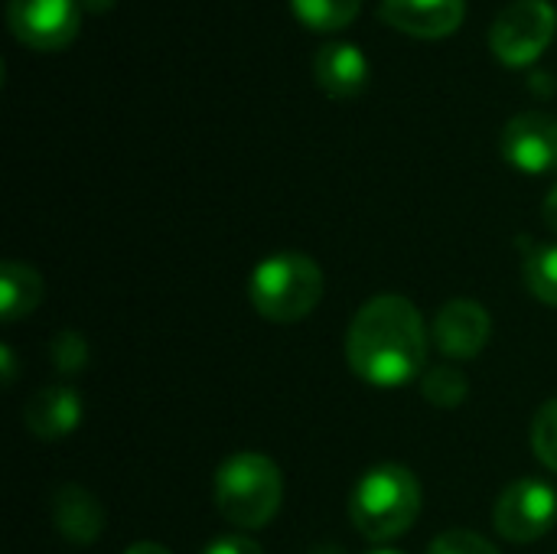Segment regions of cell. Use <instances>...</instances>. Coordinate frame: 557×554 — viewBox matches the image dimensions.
<instances>
[{"label": "cell", "instance_id": "cell-14", "mask_svg": "<svg viewBox=\"0 0 557 554\" xmlns=\"http://www.w3.org/2000/svg\"><path fill=\"white\" fill-rule=\"evenodd\" d=\"M42 300V278L36 274L33 264L23 261H7L0 271V310L3 320H23L29 317Z\"/></svg>", "mask_w": 557, "mask_h": 554}, {"label": "cell", "instance_id": "cell-1", "mask_svg": "<svg viewBox=\"0 0 557 554\" xmlns=\"http://www.w3.org/2000/svg\"><path fill=\"white\" fill-rule=\"evenodd\" d=\"M352 372L375 389H398L418 379L428 359L421 310L401 294H379L359 307L346 336Z\"/></svg>", "mask_w": 557, "mask_h": 554}, {"label": "cell", "instance_id": "cell-12", "mask_svg": "<svg viewBox=\"0 0 557 554\" xmlns=\"http://www.w3.org/2000/svg\"><path fill=\"white\" fill-rule=\"evenodd\" d=\"M52 522L69 542L91 545L104 529V509L88 490L69 483V487H59L52 496Z\"/></svg>", "mask_w": 557, "mask_h": 554}, {"label": "cell", "instance_id": "cell-15", "mask_svg": "<svg viewBox=\"0 0 557 554\" xmlns=\"http://www.w3.org/2000/svg\"><path fill=\"white\" fill-rule=\"evenodd\" d=\"M290 10L307 29L336 33L359 16L362 0H290Z\"/></svg>", "mask_w": 557, "mask_h": 554}, {"label": "cell", "instance_id": "cell-21", "mask_svg": "<svg viewBox=\"0 0 557 554\" xmlns=\"http://www.w3.org/2000/svg\"><path fill=\"white\" fill-rule=\"evenodd\" d=\"M202 554H264L251 539L245 535H225V539H215Z\"/></svg>", "mask_w": 557, "mask_h": 554}, {"label": "cell", "instance_id": "cell-11", "mask_svg": "<svg viewBox=\"0 0 557 554\" xmlns=\"http://www.w3.org/2000/svg\"><path fill=\"white\" fill-rule=\"evenodd\" d=\"M313 78L330 98H359L369 88V56L352 42H323L313 56Z\"/></svg>", "mask_w": 557, "mask_h": 554}, {"label": "cell", "instance_id": "cell-7", "mask_svg": "<svg viewBox=\"0 0 557 554\" xmlns=\"http://www.w3.org/2000/svg\"><path fill=\"white\" fill-rule=\"evenodd\" d=\"M555 519L557 493L545 480H535V477H525V480H516L512 487H506L493 509L496 532L516 545L539 542L542 535L552 532Z\"/></svg>", "mask_w": 557, "mask_h": 554}, {"label": "cell", "instance_id": "cell-23", "mask_svg": "<svg viewBox=\"0 0 557 554\" xmlns=\"http://www.w3.org/2000/svg\"><path fill=\"white\" fill-rule=\"evenodd\" d=\"M78 3H82V10H88V13H108V10H114L117 0H78Z\"/></svg>", "mask_w": 557, "mask_h": 554}, {"label": "cell", "instance_id": "cell-25", "mask_svg": "<svg viewBox=\"0 0 557 554\" xmlns=\"http://www.w3.org/2000/svg\"><path fill=\"white\" fill-rule=\"evenodd\" d=\"M0 356H3V379H7V382H13V356H10V349L3 346V349H0Z\"/></svg>", "mask_w": 557, "mask_h": 554}, {"label": "cell", "instance_id": "cell-4", "mask_svg": "<svg viewBox=\"0 0 557 554\" xmlns=\"http://www.w3.org/2000/svg\"><path fill=\"white\" fill-rule=\"evenodd\" d=\"M323 271L300 251H281L264 258L248 281L255 310L271 323H297L310 317L323 297Z\"/></svg>", "mask_w": 557, "mask_h": 554}, {"label": "cell", "instance_id": "cell-18", "mask_svg": "<svg viewBox=\"0 0 557 554\" xmlns=\"http://www.w3.org/2000/svg\"><path fill=\"white\" fill-rule=\"evenodd\" d=\"M532 447L535 457L557 473V398H552L548 405H542V411L535 415L532 424Z\"/></svg>", "mask_w": 557, "mask_h": 554}, {"label": "cell", "instance_id": "cell-13", "mask_svg": "<svg viewBox=\"0 0 557 554\" xmlns=\"http://www.w3.org/2000/svg\"><path fill=\"white\" fill-rule=\"evenodd\" d=\"M23 421L26 428L42 438V441H55L65 438L69 431L78 428L82 421V398L72 389H39L26 408H23Z\"/></svg>", "mask_w": 557, "mask_h": 554}, {"label": "cell", "instance_id": "cell-26", "mask_svg": "<svg viewBox=\"0 0 557 554\" xmlns=\"http://www.w3.org/2000/svg\"><path fill=\"white\" fill-rule=\"evenodd\" d=\"M313 554H339V552H336V549H317Z\"/></svg>", "mask_w": 557, "mask_h": 554}, {"label": "cell", "instance_id": "cell-20", "mask_svg": "<svg viewBox=\"0 0 557 554\" xmlns=\"http://www.w3.org/2000/svg\"><path fill=\"white\" fill-rule=\"evenodd\" d=\"M428 554H499L483 535L470 532V529H450L444 535H437L431 542Z\"/></svg>", "mask_w": 557, "mask_h": 554}, {"label": "cell", "instance_id": "cell-5", "mask_svg": "<svg viewBox=\"0 0 557 554\" xmlns=\"http://www.w3.org/2000/svg\"><path fill=\"white\" fill-rule=\"evenodd\" d=\"M557 10L548 0H512L490 26V49L506 69H525L552 46Z\"/></svg>", "mask_w": 557, "mask_h": 554}, {"label": "cell", "instance_id": "cell-6", "mask_svg": "<svg viewBox=\"0 0 557 554\" xmlns=\"http://www.w3.org/2000/svg\"><path fill=\"white\" fill-rule=\"evenodd\" d=\"M10 33L36 52H62L82 33L78 0H7Z\"/></svg>", "mask_w": 557, "mask_h": 554}, {"label": "cell", "instance_id": "cell-10", "mask_svg": "<svg viewBox=\"0 0 557 554\" xmlns=\"http://www.w3.org/2000/svg\"><path fill=\"white\" fill-rule=\"evenodd\" d=\"M379 13L388 26L414 39H444L467 20V0H382Z\"/></svg>", "mask_w": 557, "mask_h": 554}, {"label": "cell", "instance_id": "cell-9", "mask_svg": "<svg viewBox=\"0 0 557 554\" xmlns=\"http://www.w3.org/2000/svg\"><path fill=\"white\" fill-rule=\"evenodd\" d=\"M493 333V320L486 313L483 304L476 300H450L441 307L437 320H434V343L444 356L450 359H473L486 349Z\"/></svg>", "mask_w": 557, "mask_h": 554}, {"label": "cell", "instance_id": "cell-24", "mask_svg": "<svg viewBox=\"0 0 557 554\" xmlns=\"http://www.w3.org/2000/svg\"><path fill=\"white\" fill-rule=\"evenodd\" d=\"M124 554H170L163 545H157V542H137V545H131Z\"/></svg>", "mask_w": 557, "mask_h": 554}, {"label": "cell", "instance_id": "cell-2", "mask_svg": "<svg viewBox=\"0 0 557 554\" xmlns=\"http://www.w3.org/2000/svg\"><path fill=\"white\" fill-rule=\"evenodd\" d=\"M418 513L421 483L401 464H382L369 470L349 496V519L369 542H392L405 535Z\"/></svg>", "mask_w": 557, "mask_h": 554}, {"label": "cell", "instance_id": "cell-8", "mask_svg": "<svg viewBox=\"0 0 557 554\" xmlns=\"http://www.w3.org/2000/svg\"><path fill=\"white\" fill-rule=\"evenodd\" d=\"M503 157L509 167L542 176L557 170V118L548 111H522L503 131Z\"/></svg>", "mask_w": 557, "mask_h": 554}, {"label": "cell", "instance_id": "cell-27", "mask_svg": "<svg viewBox=\"0 0 557 554\" xmlns=\"http://www.w3.org/2000/svg\"><path fill=\"white\" fill-rule=\"evenodd\" d=\"M372 554H401V552H385V549H382V552H372Z\"/></svg>", "mask_w": 557, "mask_h": 554}, {"label": "cell", "instance_id": "cell-3", "mask_svg": "<svg viewBox=\"0 0 557 554\" xmlns=\"http://www.w3.org/2000/svg\"><path fill=\"white\" fill-rule=\"evenodd\" d=\"M284 500V477L264 454L242 451L215 473V506L238 529H264Z\"/></svg>", "mask_w": 557, "mask_h": 554}, {"label": "cell", "instance_id": "cell-17", "mask_svg": "<svg viewBox=\"0 0 557 554\" xmlns=\"http://www.w3.org/2000/svg\"><path fill=\"white\" fill-rule=\"evenodd\" d=\"M525 284L542 304L557 307V245L535 248L525 258Z\"/></svg>", "mask_w": 557, "mask_h": 554}, {"label": "cell", "instance_id": "cell-22", "mask_svg": "<svg viewBox=\"0 0 557 554\" xmlns=\"http://www.w3.org/2000/svg\"><path fill=\"white\" fill-rule=\"evenodd\" d=\"M545 222H548L552 232H557V186L548 193V199H545Z\"/></svg>", "mask_w": 557, "mask_h": 554}, {"label": "cell", "instance_id": "cell-19", "mask_svg": "<svg viewBox=\"0 0 557 554\" xmlns=\"http://www.w3.org/2000/svg\"><path fill=\"white\" fill-rule=\"evenodd\" d=\"M49 356H52V362H55V369L62 376H75V372H82L88 366V343H85V336L65 330V333H59L52 340Z\"/></svg>", "mask_w": 557, "mask_h": 554}, {"label": "cell", "instance_id": "cell-16", "mask_svg": "<svg viewBox=\"0 0 557 554\" xmlns=\"http://www.w3.org/2000/svg\"><path fill=\"white\" fill-rule=\"evenodd\" d=\"M421 395L437 405V408H457L467 395H470V382L460 369L454 366H441V369H428L421 376Z\"/></svg>", "mask_w": 557, "mask_h": 554}]
</instances>
